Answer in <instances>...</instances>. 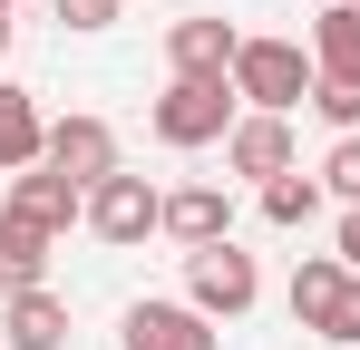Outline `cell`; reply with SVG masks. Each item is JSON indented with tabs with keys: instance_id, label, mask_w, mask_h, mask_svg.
Listing matches in <instances>:
<instances>
[{
	"instance_id": "4",
	"label": "cell",
	"mask_w": 360,
	"mask_h": 350,
	"mask_svg": "<svg viewBox=\"0 0 360 350\" xmlns=\"http://www.w3.org/2000/svg\"><path fill=\"white\" fill-rule=\"evenodd\" d=\"M88 233H98V243H146V233H166V195H156V185H146V175H108V185H88Z\"/></svg>"
},
{
	"instance_id": "1",
	"label": "cell",
	"mask_w": 360,
	"mask_h": 350,
	"mask_svg": "<svg viewBox=\"0 0 360 350\" xmlns=\"http://www.w3.org/2000/svg\"><path fill=\"white\" fill-rule=\"evenodd\" d=\"M234 78H166V98L146 108V127H156V146H224L234 136Z\"/></svg>"
},
{
	"instance_id": "24",
	"label": "cell",
	"mask_w": 360,
	"mask_h": 350,
	"mask_svg": "<svg viewBox=\"0 0 360 350\" xmlns=\"http://www.w3.org/2000/svg\"><path fill=\"white\" fill-rule=\"evenodd\" d=\"M0 10H20V0H0Z\"/></svg>"
},
{
	"instance_id": "9",
	"label": "cell",
	"mask_w": 360,
	"mask_h": 350,
	"mask_svg": "<svg viewBox=\"0 0 360 350\" xmlns=\"http://www.w3.org/2000/svg\"><path fill=\"white\" fill-rule=\"evenodd\" d=\"M224 166L253 175V185H273V175H292V117H234V136H224Z\"/></svg>"
},
{
	"instance_id": "14",
	"label": "cell",
	"mask_w": 360,
	"mask_h": 350,
	"mask_svg": "<svg viewBox=\"0 0 360 350\" xmlns=\"http://www.w3.org/2000/svg\"><path fill=\"white\" fill-rule=\"evenodd\" d=\"M341 292H351V263H341V253H311V263H292V292H283V302H292L302 331H321Z\"/></svg>"
},
{
	"instance_id": "20",
	"label": "cell",
	"mask_w": 360,
	"mask_h": 350,
	"mask_svg": "<svg viewBox=\"0 0 360 350\" xmlns=\"http://www.w3.org/2000/svg\"><path fill=\"white\" fill-rule=\"evenodd\" d=\"M49 10H59V30H117L127 0H49Z\"/></svg>"
},
{
	"instance_id": "3",
	"label": "cell",
	"mask_w": 360,
	"mask_h": 350,
	"mask_svg": "<svg viewBox=\"0 0 360 350\" xmlns=\"http://www.w3.org/2000/svg\"><path fill=\"white\" fill-rule=\"evenodd\" d=\"M185 302H195L205 321H243V311L263 302V273H253V253H243L234 233H224V243H195V253H185Z\"/></svg>"
},
{
	"instance_id": "8",
	"label": "cell",
	"mask_w": 360,
	"mask_h": 350,
	"mask_svg": "<svg viewBox=\"0 0 360 350\" xmlns=\"http://www.w3.org/2000/svg\"><path fill=\"white\" fill-rule=\"evenodd\" d=\"M10 214H30L39 233H68V224H88V185H68L59 166H20L10 175Z\"/></svg>"
},
{
	"instance_id": "7",
	"label": "cell",
	"mask_w": 360,
	"mask_h": 350,
	"mask_svg": "<svg viewBox=\"0 0 360 350\" xmlns=\"http://www.w3.org/2000/svg\"><path fill=\"white\" fill-rule=\"evenodd\" d=\"M117 350H214V321L195 302H127Z\"/></svg>"
},
{
	"instance_id": "16",
	"label": "cell",
	"mask_w": 360,
	"mask_h": 350,
	"mask_svg": "<svg viewBox=\"0 0 360 350\" xmlns=\"http://www.w3.org/2000/svg\"><path fill=\"white\" fill-rule=\"evenodd\" d=\"M311 214H321V185H311V175H273V185H263V224H283V233H302L311 224Z\"/></svg>"
},
{
	"instance_id": "15",
	"label": "cell",
	"mask_w": 360,
	"mask_h": 350,
	"mask_svg": "<svg viewBox=\"0 0 360 350\" xmlns=\"http://www.w3.org/2000/svg\"><path fill=\"white\" fill-rule=\"evenodd\" d=\"M311 68L321 78H360V0L311 10Z\"/></svg>"
},
{
	"instance_id": "11",
	"label": "cell",
	"mask_w": 360,
	"mask_h": 350,
	"mask_svg": "<svg viewBox=\"0 0 360 350\" xmlns=\"http://www.w3.org/2000/svg\"><path fill=\"white\" fill-rule=\"evenodd\" d=\"M0 350H68V302L49 283L20 292V302H0Z\"/></svg>"
},
{
	"instance_id": "19",
	"label": "cell",
	"mask_w": 360,
	"mask_h": 350,
	"mask_svg": "<svg viewBox=\"0 0 360 350\" xmlns=\"http://www.w3.org/2000/svg\"><path fill=\"white\" fill-rule=\"evenodd\" d=\"M321 341H331V350H360V273H351V292L331 302V321H321Z\"/></svg>"
},
{
	"instance_id": "17",
	"label": "cell",
	"mask_w": 360,
	"mask_h": 350,
	"mask_svg": "<svg viewBox=\"0 0 360 350\" xmlns=\"http://www.w3.org/2000/svg\"><path fill=\"white\" fill-rule=\"evenodd\" d=\"M311 108L331 117L341 136H360V78H311Z\"/></svg>"
},
{
	"instance_id": "5",
	"label": "cell",
	"mask_w": 360,
	"mask_h": 350,
	"mask_svg": "<svg viewBox=\"0 0 360 350\" xmlns=\"http://www.w3.org/2000/svg\"><path fill=\"white\" fill-rule=\"evenodd\" d=\"M39 166H59L68 185H108V175H117V127H108V117H49V156H39Z\"/></svg>"
},
{
	"instance_id": "10",
	"label": "cell",
	"mask_w": 360,
	"mask_h": 350,
	"mask_svg": "<svg viewBox=\"0 0 360 350\" xmlns=\"http://www.w3.org/2000/svg\"><path fill=\"white\" fill-rule=\"evenodd\" d=\"M49 243H59V233H39L30 214H10V205H0V302H20V292L49 283Z\"/></svg>"
},
{
	"instance_id": "12",
	"label": "cell",
	"mask_w": 360,
	"mask_h": 350,
	"mask_svg": "<svg viewBox=\"0 0 360 350\" xmlns=\"http://www.w3.org/2000/svg\"><path fill=\"white\" fill-rule=\"evenodd\" d=\"M166 233H176L185 253H195V243H224V233H234V195H224V185H176V195H166Z\"/></svg>"
},
{
	"instance_id": "2",
	"label": "cell",
	"mask_w": 360,
	"mask_h": 350,
	"mask_svg": "<svg viewBox=\"0 0 360 350\" xmlns=\"http://www.w3.org/2000/svg\"><path fill=\"white\" fill-rule=\"evenodd\" d=\"M311 78H321V68H311L302 39H243L234 49V98L263 108V117H292L302 98H311Z\"/></svg>"
},
{
	"instance_id": "22",
	"label": "cell",
	"mask_w": 360,
	"mask_h": 350,
	"mask_svg": "<svg viewBox=\"0 0 360 350\" xmlns=\"http://www.w3.org/2000/svg\"><path fill=\"white\" fill-rule=\"evenodd\" d=\"M0 58H10V10H0Z\"/></svg>"
},
{
	"instance_id": "23",
	"label": "cell",
	"mask_w": 360,
	"mask_h": 350,
	"mask_svg": "<svg viewBox=\"0 0 360 350\" xmlns=\"http://www.w3.org/2000/svg\"><path fill=\"white\" fill-rule=\"evenodd\" d=\"M311 10H331V0H311Z\"/></svg>"
},
{
	"instance_id": "13",
	"label": "cell",
	"mask_w": 360,
	"mask_h": 350,
	"mask_svg": "<svg viewBox=\"0 0 360 350\" xmlns=\"http://www.w3.org/2000/svg\"><path fill=\"white\" fill-rule=\"evenodd\" d=\"M39 156H49V117H39L30 88H10V78H0V175L39 166Z\"/></svg>"
},
{
	"instance_id": "6",
	"label": "cell",
	"mask_w": 360,
	"mask_h": 350,
	"mask_svg": "<svg viewBox=\"0 0 360 350\" xmlns=\"http://www.w3.org/2000/svg\"><path fill=\"white\" fill-rule=\"evenodd\" d=\"M234 49H243V30L224 10H195V20L166 30V68H176V78H234Z\"/></svg>"
},
{
	"instance_id": "21",
	"label": "cell",
	"mask_w": 360,
	"mask_h": 350,
	"mask_svg": "<svg viewBox=\"0 0 360 350\" xmlns=\"http://www.w3.org/2000/svg\"><path fill=\"white\" fill-rule=\"evenodd\" d=\"M341 263H351V273H360V205H351V214H341Z\"/></svg>"
},
{
	"instance_id": "18",
	"label": "cell",
	"mask_w": 360,
	"mask_h": 350,
	"mask_svg": "<svg viewBox=\"0 0 360 350\" xmlns=\"http://www.w3.org/2000/svg\"><path fill=\"white\" fill-rule=\"evenodd\" d=\"M321 195L360 205V136H331V156H321Z\"/></svg>"
}]
</instances>
